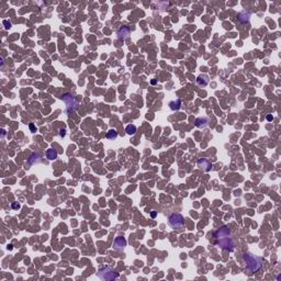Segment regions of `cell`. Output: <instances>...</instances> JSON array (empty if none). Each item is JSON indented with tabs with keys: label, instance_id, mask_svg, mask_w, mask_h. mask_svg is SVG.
<instances>
[{
	"label": "cell",
	"instance_id": "5",
	"mask_svg": "<svg viewBox=\"0 0 281 281\" xmlns=\"http://www.w3.org/2000/svg\"><path fill=\"white\" fill-rule=\"evenodd\" d=\"M168 223L173 229H179L182 227L185 224V218L181 214L179 213H173L169 215L168 218Z\"/></svg>",
	"mask_w": 281,
	"mask_h": 281
},
{
	"label": "cell",
	"instance_id": "17",
	"mask_svg": "<svg viewBox=\"0 0 281 281\" xmlns=\"http://www.w3.org/2000/svg\"><path fill=\"white\" fill-rule=\"evenodd\" d=\"M3 24L6 25V29H10L11 28V23L8 21H3Z\"/></svg>",
	"mask_w": 281,
	"mask_h": 281
},
{
	"label": "cell",
	"instance_id": "4",
	"mask_svg": "<svg viewBox=\"0 0 281 281\" xmlns=\"http://www.w3.org/2000/svg\"><path fill=\"white\" fill-rule=\"evenodd\" d=\"M62 100L64 101L66 106V113H70L73 111H75L78 107V101L76 99V97L74 95H71L69 92H66L62 96Z\"/></svg>",
	"mask_w": 281,
	"mask_h": 281
},
{
	"label": "cell",
	"instance_id": "9",
	"mask_svg": "<svg viewBox=\"0 0 281 281\" xmlns=\"http://www.w3.org/2000/svg\"><path fill=\"white\" fill-rule=\"evenodd\" d=\"M198 166L200 167V168H202L204 171H210L211 168H212V165L211 163L209 162V160L204 159V158H202V159H199L198 160Z\"/></svg>",
	"mask_w": 281,
	"mask_h": 281
},
{
	"label": "cell",
	"instance_id": "19",
	"mask_svg": "<svg viewBox=\"0 0 281 281\" xmlns=\"http://www.w3.org/2000/svg\"><path fill=\"white\" fill-rule=\"evenodd\" d=\"M12 208H13V209L20 208V204H19V203H13V204H12Z\"/></svg>",
	"mask_w": 281,
	"mask_h": 281
},
{
	"label": "cell",
	"instance_id": "8",
	"mask_svg": "<svg viewBox=\"0 0 281 281\" xmlns=\"http://www.w3.org/2000/svg\"><path fill=\"white\" fill-rule=\"evenodd\" d=\"M118 35V39L121 40V41H124L125 39H128L129 35H130V29L128 26H122L117 33Z\"/></svg>",
	"mask_w": 281,
	"mask_h": 281
},
{
	"label": "cell",
	"instance_id": "21",
	"mask_svg": "<svg viewBox=\"0 0 281 281\" xmlns=\"http://www.w3.org/2000/svg\"><path fill=\"white\" fill-rule=\"evenodd\" d=\"M267 120H269V121H271V120H273V117H271V115H268V117H267Z\"/></svg>",
	"mask_w": 281,
	"mask_h": 281
},
{
	"label": "cell",
	"instance_id": "3",
	"mask_svg": "<svg viewBox=\"0 0 281 281\" xmlns=\"http://www.w3.org/2000/svg\"><path fill=\"white\" fill-rule=\"evenodd\" d=\"M97 276L102 280H115L119 278V273H117V270H114L112 267L107 266L99 269Z\"/></svg>",
	"mask_w": 281,
	"mask_h": 281
},
{
	"label": "cell",
	"instance_id": "15",
	"mask_svg": "<svg viewBox=\"0 0 281 281\" xmlns=\"http://www.w3.org/2000/svg\"><path fill=\"white\" fill-rule=\"evenodd\" d=\"M125 132L128 133L129 135H134L136 133V126L134 124H129L125 129Z\"/></svg>",
	"mask_w": 281,
	"mask_h": 281
},
{
	"label": "cell",
	"instance_id": "6",
	"mask_svg": "<svg viewBox=\"0 0 281 281\" xmlns=\"http://www.w3.org/2000/svg\"><path fill=\"white\" fill-rule=\"evenodd\" d=\"M126 244H128V242H126L125 238L122 237V236H118V237H115V240H113V248H114L115 251H123V249L125 248Z\"/></svg>",
	"mask_w": 281,
	"mask_h": 281
},
{
	"label": "cell",
	"instance_id": "1",
	"mask_svg": "<svg viewBox=\"0 0 281 281\" xmlns=\"http://www.w3.org/2000/svg\"><path fill=\"white\" fill-rule=\"evenodd\" d=\"M214 238H215V244L220 248L229 251H233L235 249V243L232 237V233L226 225H223L216 229L214 233Z\"/></svg>",
	"mask_w": 281,
	"mask_h": 281
},
{
	"label": "cell",
	"instance_id": "2",
	"mask_svg": "<svg viewBox=\"0 0 281 281\" xmlns=\"http://www.w3.org/2000/svg\"><path fill=\"white\" fill-rule=\"evenodd\" d=\"M243 262H244V266L246 268V270H248L249 273H257L258 270H260L262 260L259 257H257V256L253 255V254L245 253L243 255Z\"/></svg>",
	"mask_w": 281,
	"mask_h": 281
},
{
	"label": "cell",
	"instance_id": "20",
	"mask_svg": "<svg viewBox=\"0 0 281 281\" xmlns=\"http://www.w3.org/2000/svg\"><path fill=\"white\" fill-rule=\"evenodd\" d=\"M151 215H152V218H155V216H156V212H152Z\"/></svg>",
	"mask_w": 281,
	"mask_h": 281
},
{
	"label": "cell",
	"instance_id": "7",
	"mask_svg": "<svg viewBox=\"0 0 281 281\" xmlns=\"http://www.w3.org/2000/svg\"><path fill=\"white\" fill-rule=\"evenodd\" d=\"M209 123H210V119L207 117H200V118H198V119H196V121H195L196 126L199 129L206 128V126H208Z\"/></svg>",
	"mask_w": 281,
	"mask_h": 281
},
{
	"label": "cell",
	"instance_id": "16",
	"mask_svg": "<svg viewBox=\"0 0 281 281\" xmlns=\"http://www.w3.org/2000/svg\"><path fill=\"white\" fill-rule=\"evenodd\" d=\"M107 137L109 140H114L118 137V132L115 130H110L108 133H107Z\"/></svg>",
	"mask_w": 281,
	"mask_h": 281
},
{
	"label": "cell",
	"instance_id": "18",
	"mask_svg": "<svg viewBox=\"0 0 281 281\" xmlns=\"http://www.w3.org/2000/svg\"><path fill=\"white\" fill-rule=\"evenodd\" d=\"M59 135H61V136H65V129H63V130H61L59 131Z\"/></svg>",
	"mask_w": 281,
	"mask_h": 281
},
{
	"label": "cell",
	"instance_id": "12",
	"mask_svg": "<svg viewBox=\"0 0 281 281\" xmlns=\"http://www.w3.org/2000/svg\"><path fill=\"white\" fill-rule=\"evenodd\" d=\"M169 107H170V109L173 111H178L180 109V107H181V101H180V99H177L175 101H170L169 102Z\"/></svg>",
	"mask_w": 281,
	"mask_h": 281
},
{
	"label": "cell",
	"instance_id": "10",
	"mask_svg": "<svg viewBox=\"0 0 281 281\" xmlns=\"http://www.w3.org/2000/svg\"><path fill=\"white\" fill-rule=\"evenodd\" d=\"M197 84L201 87H206L209 84V76L206 74H202L197 78Z\"/></svg>",
	"mask_w": 281,
	"mask_h": 281
},
{
	"label": "cell",
	"instance_id": "13",
	"mask_svg": "<svg viewBox=\"0 0 281 281\" xmlns=\"http://www.w3.org/2000/svg\"><path fill=\"white\" fill-rule=\"evenodd\" d=\"M46 157L48 158L50 160H54L57 158V151L56 149H47V152H46Z\"/></svg>",
	"mask_w": 281,
	"mask_h": 281
},
{
	"label": "cell",
	"instance_id": "11",
	"mask_svg": "<svg viewBox=\"0 0 281 281\" xmlns=\"http://www.w3.org/2000/svg\"><path fill=\"white\" fill-rule=\"evenodd\" d=\"M40 158H41V156H40L39 153H33L32 155L28 158V164L31 165V166L34 165V164H39V163L41 162Z\"/></svg>",
	"mask_w": 281,
	"mask_h": 281
},
{
	"label": "cell",
	"instance_id": "14",
	"mask_svg": "<svg viewBox=\"0 0 281 281\" xmlns=\"http://www.w3.org/2000/svg\"><path fill=\"white\" fill-rule=\"evenodd\" d=\"M249 17H251V12H248V11H243V12H240V14H238V19H240V22L248 21Z\"/></svg>",
	"mask_w": 281,
	"mask_h": 281
}]
</instances>
